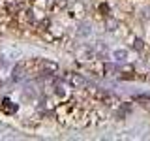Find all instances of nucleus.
I'll return each mask as SVG.
<instances>
[{
  "label": "nucleus",
  "instance_id": "1",
  "mask_svg": "<svg viewBox=\"0 0 150 141\" xmlns=\"http://www.w3.org/2000/svg\"><path fill=\"white\" fill-rule=\"evenodd\" d=\"M69 81H71L73 85H84V79L79 77V75H71V77H69Z\"/></svg>",
  "mask_w": 150,
  "mask_h": 141
},
{
  "label": "nucleus",
  "instance_id": "2",
  "mask_svg": "<svg viewBox=\"0 0 150 141\" xmlns=\"http://www.w3.org/2000/svg\"><path fill=\"white\" fill-rule=\"evenodd\" d=\"M115 56H116V58H126V51H116V53H115Z\"/></svg>",
  "mask_w": 150,
  "mask_h": 141
}]
</instances>
